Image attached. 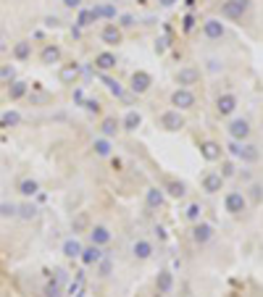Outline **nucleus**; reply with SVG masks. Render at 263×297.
<instances>
[{
  "mask_svg": "<svg viewBox=\"0 0 263 297\" xmlns=\"http://www.w3.org/2000/svg\"><path fill=\"white\" fill-rule=\"evenodd\" d=\"M171 103L176 105V111H187L195 105V95H192V89L190 87H179L176 92L171 95Z\"/></svg>",
  "mask_w": 263,
  "mask_h": 297,
  "instance_id": "7ed1b4c3",
  "label": "nucleus"
},
{
  "mask_svg": "<svg viewBox=\"0 0 263 297\" xmlns=\"http://www.w3.org/2000/svg\"><path fill=\"white\" fill-rule=\"evenodd\" d=\"M247 8H250V0H227V3L221 5V16L237 21L247 13Z\"/></svg>",
  "mask_w": 263,
  "mask_h": 297,
  "instance_id": "f03ea898",
  "label": "nucleus"
},
{
  "mask_svg": "<svg viewBox=\"0 0 263 297\" xmlns=\"http://www.w3.org/2000/svg\"><path fill=\"white\" fill-rule=\"evenodd\" d=\"M87 111L98 113V111H100V103H98V100H87Z\"/></svg>",
  "mask_w": 263,
  "mask_h": 297,
  "instance_id": "c03bdc74",
  "label": "nucleus"
},
{
  "mask_svg": "<svg viewBox=\"0 0 263 297\" xmlns=\"http://www.w3.org/2000/svg\"><path fill=\"white\" fill-rule=\"evenodd\" d=\"M158 3H161V5H164V8H171V5L176 3V0H158Z\"/></svg>",
  "mask_w": 263,
  "mask_h": 297,
  "instance_id": "de8ad7c7",
  "label": "nucleus"
},
{
  "mask_svg": "<svg viewBox=\"0 0 263 297\" xmlns=\"http://www.w3.org/2000/svg\"><path fill=\"white\" fill-rule=\"evenodd\" d=\"M200 153H203L205 161H219V158H221V145H216V142H203V145H200Z\"/></svg>",
  "mask_w": 263,
  "mask_h": 297,
  "instance_id": "6ab92c4d",
  "label": "nucleus"
},
{
  "mask_svg": "<svg viewBox=\"0 0 263 297\" xmlns=\"http://www.w3.org/2000/svg\"><path fill=\"white\" fill-rule=\"evenodd\" d=\"M229 137H231L234 142H245L247 137H250V124H247L245 119H234V121L229 124Z\"/></svg>",
  "mask_w": 263,
  "mask_h": 297,
  "instance_id": "39448f33",
  "label": "nucleus"
},
{
  "mask_svg": "<svg viewBox=\"0 0 263 297\" xmlns=\"http://www.w3.org/2000/svg\"><path fill=\"white\" fill-rule=\"evenodd\" d=\"M156 50L164 53V50H166V40H158V42H156Z\"/></svg>",
  "mask_w": 263,
  "mask_h": 297,
  "instance_id": "49530a36",
  "label": "nucleus"
},
{
  "mask_svg": "<svg viewBox=\"0 0 263 297\" xmlns=\"http://www.w3.org/2000/svg\"><path fill=\"white\" fill-rule=\"evenodd\" d=\"M211 237H213V226L211 224H200V221H197V224L192 226V239H195L197 245H205Z\"/></svg>",
  "mask_w": 263,
  "mask_h": 297,
  "instance_id": "9d476101",
  "label": "nucleus"
},
{
  "mask_svg": "<svg viewBox=\"0 0 263 297\" xmlns=\"http://www.w3.org/2000/svg\"><path fill=\"white\" fill-rule=\"evenodd\" d=\"M203 34L208 37V40H221L224 37V24L219 19H208L203 24Z\"/></svg>",
  "mask_w": 263,
  "mask_h": 297,
  "instance_id": "f8f14e48",
  "label": "nucleus"
},
{
  "mask_svg": "<svg viewBox=\"0 0 263 297\" xmlns=\"http://www.w3.org/2000/svg\"><path fill=\"white\" fill-rule=\"evenodd\" d=\"M37 189H40V184H37L34 179H21V181H19V192L24 195V197L37 195Z\"/></svg>",
  "mask_w": 263,
  "mask_h": 297,
  "instance_id": "cd10ccee",
  "label": "nucleus"
},
{
  "mask_svg": "<svg viewBox=\"0 0 263 297\" xmlns=\"http://www.w3.org/2000/svg\"><path fill=\"white\" fill-rule=\"evenodd\" d=\"M61 3H64L66 8H79V5H82V0H61Z\"/></svg>",
  "mask_w": 263,
  "mask_h": 297,
  "instance_id": "37998d69",
  "label": "nucleus"
},
{
  "mask_svg": "<svg viewBox=\"0 0 263 297\" xmlns=\"http://www.w3.org/2000/svg\"><path fill=\"white\" fill-rule=\"evenodd\" d=\"M166 192L179 200V197H184V192H187V187H184L182 181H168V184H166Z\"/></svg>",
  "mask_w": 263,
  "mask_h": 297,
  "instance_id": "2f4dec72",
  "label": "nucleus"
},
{
  "mask_svg": "<svg viewBox=\"0 0 263 297\" xmlns=\"http://www.w3.org/2000/svg\"><path fill=\"white\" fill-rule=\"evenodd\" d=\"M100 40H103L105 45H119V42H121V29L116 27V24L103 27V32H100Z\"/></svg>",
  "mask_w": 263,
  "mask_h": 297,
  "instance_id": "dca6fc26",
  "label": "nucleus"
},
{
  "mask_svg": "<svg viewBox=\"0 0 263 297\" xmlns=\"http://www.w3.org/2000/svg\"><path fill=\"white\" fill-rule=\"evenodd\" d=\"M121 24H124V27H132V24H134V19H132L129 13H127V16H121Z\"/></svg>",
  "mask_w": 263,
  "mask_h": 297,
  "instance_id": "a18cd8bd",
  "label": "nucleus"
},
{
  "mask_svg": "<svg viewBox=\"0 0 263 297\" xmlns=\"http://www.w3.org/2000/svg\"><path fill=\"white\" fill-rule=\"evenodd\" d=\"M92 21H95V16H92V11H82V13H79V27H90Z\"/></svg>",
  "mask_w": 263,
  "mask_h": 297,
  "instance_id": "58836bf2",
  "label": "nucleus"
},
{
  "mask_svg": "<svg viewBox=\"0 0 263 297\" xmlns=\"http://www.w3.org/2000/svg\"><path fill=\"white\" fill-rule=\"evenodd\" d=\"M132 255H134L137 261H148V258L153 255V242H148V239H137L134 245H132Z\"/></svg>",
  "mask_w": 263,
  "mask_h": 297,
  "instance_id": "ddd939ff",
  "label": "nucleus"
},
{
  "mask_svg": "<svg viewBox=\"0 0 263 297\" xmlns=\"http://www.w3.org/2000/svg\"><path fill=\"white\" fill-rule=\"evenodd\" d=\"M197 79H200V71L195 66H184V68L176 71V82H179V87H192Z\"/></svg>",
  "mask_w": 263,
  "mask_h": 297,
  "instance_id": "6e6552de",
  "label": "nucleus"
},
{
  "mask_svg": "<svg viewBox=\"0 0 263 297\" xmlns=\"http://www.w3.org/2000/svg\"><path fill=\"white\" fill-rule=\"evenodd\" d=\"M64 255L66 258H79L82 255V245H79V239H66L64 242Z\"/></svg>",
  "mask_w": 263,
  "mask_h": 297,
  "instance_id": "bb28decb",
  "label": "nucleus"
},
{
  "mask_svg": "<svg viewBox=\"0 0 263 297\" xmlns=\"http://www.w3.org/2000/svg\"><path fill=\"white\" fill-rule=\"evenodd\" d=\"M90 11H92V16H95V21L100 16H105V19H113L116 16V8H113V5H95V8H90Z\"/></svg>",
  "mask_w": 263,
  "mask_h": 297,
  "instance_id": "7c9ffc66",
  "label": "nucleus"
},
{
  "mask_svg": "<svg viewBox=\"0 0 263 297\" xmlns=\"http://www.w3.org/2000/svg\"><path fill=\"white\" fill-rule=\"evenodd\" d=\"M16 208L19 205H13V203H3L0 205V216L3 218H16Z\"/></svg>",
  "mask_w": 263,
  "mask_h": 297,
  "instance_id": "c9c22d12",
  "label": "nucleus"
},
{
  "mask_svg": "<svg viewBox=\"0 0 263 297\" xmlns=\"http://www.w3.org/2000/svg\"><path fill=\"white\" fill-rule=\"evenodd\" d=\"M156 289H158V295H171V289H174V273L171 271H161L158 279H156Z\"/></svg>",
  "mask_w": 263,
  "mask_h": 297,
  "instance_id": "9b49d317",
  "label": "nucleus"
},
{
  "mask_svg": "<svg viewBox=\"0 0 263 297\" xmlns=\"http://www.w3.org/2000/svg\"><path fill=\"white\" fill-rule=\"evenodd\" d=\"M164 189H158V187H150L148 192H145V203H148V208H161L164 205Z\"/></svg>",
  "mask_w": 263,
  "mask_h": 297,
  "instance_id": "a211bd4d",
  "label": "nucleus"
},
{
  "mask_svg": "<svg viewBox=\"0 0 263 297\" xmlns=\"http://www.w3.org/2000/svg\"><path fill=\"white\" fill-rule=\"evenodd\" d=\"M100 129H103V137H116V132H119V124H116V119H105Z\"/></svg>",
  "mask_w": 263,
  "mask_h": 297,
  "instance_id": "473e14b6",
  "label": "nucleus"
},
{
  "mask_svg": "<svg viewBox=\"0 0 263 297\" xmlns=\"http://www.w3.org/2000/svg\"><path fill=\"white\" fill-rule=\"evenodd\" d=\"M40 58H42V63L53 66V63H58V58H61V50L56 48V45H48V48H42Z\"/></svg>",
  "mask_w": 263,
  "mask_h": 297,
  "instance_id": "b1692460",
  "label": "nucleus"
},
{
  "mask_svg": "<svg viewBox=\"0 0 263 297\" xmlns=\"http://www.w3.org/2000/svg\"><path fill=\"white\" fill-rule=\"evenodd\" d=\"M100 276H108V273H111V268H113V266H111V261H108V258H100Z\"/></svg>",
  "mask_w": 263,
  "mask_h": 297,
  "instance_id": "ea45409f",
  "label": "nucleus"
},
{
  "mask_svg": "<svg viewBox=\"0 0 263 297\" xmlns=\"http://www.w3.org/2000/svg\"><path fill=\"white\" fill-rule=\"evenodd\" d=\"M200 216H203V208H200L197 203H190V208H187V218L192 221V224H197Z\"/></svg>",
  "mask_w": 263,
  "mask_h": 297,
  "instance_id": "f704fd0d",
  "label": "nucleus"
},
{
  "mask_svg": "<svg viewBox=\"0 0 263 297\" xmlns=\"http://www.w3.org/2000/svg\"><path fill=\"white\" fill-rule=\"evenodd\" d=\"M105 85H108V89H111L116 97H121V95H124V89H121V85H119L116 79H105Z\"/></svg>",
  "mask_w": 263,
  "mask_h": 297,
  "instance_id": "4c0bfd02",
  "label": "nucleus"
},
{
  "mask_svg": "<svg viewBox=\"0 0 263 297\" xmlns=\"http://www.w3.org/2000/svg\"><path fill=\"white\" fill-rule=\"evenodd\" d=\"M224 208H227L231 216H237V213H242L247 208V200H245V195L242 192H229L227 195V200H224Z\"/></svg>",
  "mask_w": 263,
  "mask_h": 297,
  "instance_id": "423d86ee",
  "label": "nucleus"
},
{
  "mask_svg": "<svg viewBox=\"0 0 263 297\" xmlns=\"http://www.w3.org/2000/svg\"><path fill=\"white\" fill-rule=\"evenodd\" d=\"M153 85V79H150V74L148 71H134L132 74V92H137V95H142V92H148Z\"/></svg>",
  "mask_w": 263,
  "mask_h": 297,
  "instance_id": "0eeeda50",
  "label": "nucleus"
},
{
  "mask_svg": "<svg viewBox=\"0 0 263 297\" xmlns=\"http://www.w3.org/2000/svg\"><path fill=\"white\" fill-rule=\"evenodd\" d=\"M224 187V177H221V174H216V171H211V174H205V177H203V189H205V192H219V189Z\"/></svg>",
  "mask_w": 263,
  "mask_h": 297,
  "instance_id": "2eb2a0df",
  "label": "nucleus"
},
{
  "mask_svg": "<svg viewBox=\"0 0 263 297\" xmlns=\"http://www.w3.org/2000/svg\"><path fill=\"white\" fill-rule=\"evenodd\" d=\"M216 111L221 113V116H231V113L237 111V97L234 95H219V100H216Z\"/></svg>",
  "mask_w": 263,
  "mask_h": 297,
  "instance_id": "1a4fd4ad",
  "label": "nucleus"
},
{
  "mask_svg": "<svg viewBox=\"0 0 263 297\" xmlns=\"http://www.w3.org/2000/svg\"><path fill=\"white\" fill-rule=\"evenodd\" d=\"M45 297H61V287L58 284H48V287H45Z\"/></svg>",
  "mask_w": 263,
  "mask_h": 297,
  "instance_id": "a19ab883",
  "label": "nucleus"
},
{
  "mask_svg": "<svg viewBox=\"0 0 263 297\" xmlns=\"http://www.w3.org/2000/svg\"><path fill=\"white\" fill-rule=\"evenodd\" d=\"M95 68H100V71H111V68H116V56L113 53H100V56L95 58Z\"/></svg>",
  "mask_w": 263,
  "mask_h": 297,
  "instance_id": "aec40b11",
  "label": "nucleus"
},
{
  "mask_svg": "<svg viewBox=\"0 0 263 297\" xmlns=\"http://www.w3.org/2000/svg\"><path fill=\"white\" fill-rule=\"evenodd\" d=\"M121 124H124V129H127V132H134V129L142 124V116H140L137 111H129L127 116H124V121H121Z\"/></svg>",
  "mask_w": 263,
  "mask_h": 297,
  "instance_id": "393cba45",
  "label": "nucleus"
},
{
  "mask_svg": "<svg viewBox=\"0 0 263 297\" xmlns=\"http://www.w3.org/2000/svg\"><path fill=\"white\" fill-rule=\"evenodd\" d=\"M90 242L98 247H105L108 242H111V232L105 229V226H92L90 229Z\"/></svg>",
  "mask_w": 263,
  "mask_h": 297,
  "instance_id": "4468645a",
  "label": "nucleus"
},
{
  "mask_svg": "<svg viewBox=\"0 0 263 297\" xmlns=\"http://www.w3.org/2000/svg\"><path fill=\"white\" fill-rule=\"evenodd\" d=\"M82 263L84 266H95L100 258H103V250H100L98 245H90V247H82Z\"/></svg>",
  "mask_w": 263,
  "mask_h": 297,
  "instance_id": "f3484780",
  "label": "nucleus"
},
{
  "mask_svg": "<svg viewBox=\"0 0 263 297\" xmlns=\"http://www.w3.org/2000/svg\"><path fill=\"white\" fill-rule=\"evenodd\" d=\"M29 56H32V42L21 40V42L13 45V58H16V60H27Z\"/></svg>",
  "mask_w": 263,
  "mask_h": 297,
  "instance_id": "412c9836",
  "label": "nucleus"
},
{
  "mask_svg": "<svg viewBox=\"0 0 263 297\" xmlns=\"http://www.w3.org/2000/svg\"><path fill=\"white\" fill-rule=\"evenodd\" d=\"M92 148H95V155H100V158L111 155V140H108V137H98V140L92 142Z\"/></svg>",
  "mask_w": 263,
  "mask_h": 297,
  "instance_id": "a878e982",
  "label": "nucleus"
},
{
  "mask_svg": "<svg viewBox=\"0 0 263 297\" xmlns=\"http://www.w3.org/2000/svg\"><path fill=\"white\" fill-rule=\"evenodd\" d=\"M16 216L24 218V221H32L37 216V208H34L32 203H24V205H19V208H16Z\"/></svg>",
  "mask_w": 263,
  "mask_h": 297,
  "instance_id": "c85d7f7f",
  "label": "nucleus"
},
{
  "mask_svg": "<svg viewBox=\"0 0 263 297\" xmlns=\"http://www.w3.org/2000/svg\"><path fill=\"white\" fill-rule=\"evenodd\" d=\"M76 77H79V66L76 63H68L61 68V82H74Z\"/></svg>",
  "mask_w": 263,
  "mask_h": 297,
  "instance_id": "c756f323",
  "label": "nucleus"
},
{
  "mask_svg": "<svg viewBox=\"0 0 263 297\" xmlns=\"http://www.w3.org/2000/svg\"><path fill=\"white\" fill-rule=\"evenodd\" d=\"M161 126L166 129V132H179V129L184 126V119H182V113L179 111H166L164 116H161Z\"/></svg>",
  "mask_w": 263,
  "mask_h": 297,
  "instance_id": "20e7f679",
  "label": "nucleus"
},
{
  "mask_svg": "<svg viewBox=\"0 0 263 297\" xmlns=\"http://www.w3.org/2000/svg\"><path fill=\"white\" fill-rule=\"evenodd\" d=\"M13 79H16V68H13V66H0V82L11 85Z\"/></svg>",
  "mask_w": 263,
  "mask_h": 297,
  "instance_id": "72a5a7b5",
  "label": "nucleus"
},
{
  "mask_svg": "<svg viewBox=\"0 0 263 297\" xmlns=\"http://www.w3.org/2000/svg\"><path fill=\"white\" fill-rule=\"evenodd\" d=\"M221 177L224 179H227V177H234V166H231V163H224L221 166Z\"/></svg>",
  "mask_w": 263,
  "mask_h": 297,
  "instance_id": "79ce46f5",
  "label": "nucleus"
},
{
  "mask_svg": "<svg viewBox=\"0 0 263 297\" xmlns=\"http://www.w3.org/2000/svg\"><path fill=\"white\" fill-rule=\"evenodd\" d=\"M87 224H90L87 213H79V216L74 218V232H82V229H87Z\"/></svg>",
  "mask_w": 263,
  "mask_h": 297,
  "instance_id": "e433bc0d",
  "label": "nucleus"
},
{
  "mask_svg": "<svg viewBox=\"0 0 263 297\" xmlns=\"http://www.w3.org/2000/svg\"><path fill=\"white\" fill-rule=\"evenodd\" d=\"M24 95H27V82L13 79L11 85H8V97H11V100H21Z\"/></svg>",
  "mask_w": 263,
  "mask_h": 297,
  "instance_id": "5701e85b",
  "label": "nucleus"
},
{
  "mask_svg": "<svg viewBox=\"0 0 263 297\" xmlns=\"http://www.w3.org/2000/svg\"><path fill=\"white\" fill-rule=\"evenodd\" d=\"M19 124H21V113L19 111H5L3 116H0V126H3V129L19 126Z\"/></svg>",
  "mask_w": 263,
  "mask_h": 297,
  "instance_id": "4be33fe9",
  "label": "nucleus"
},
{
  "mask_svg": "<svg viewBox=\"0 0 263 297\" xmlns=\"http://www.w3.org/2000/svg\"><path fill=\"white\" fill-rule=\"evenodd\" d=\"M227 150L237 158V161H242V163H258V158H261L258 148H255V145H250V142L242 145V142H234V140H231V142L227 145Z\"/></svg>",
  "mask_w": 263,
  "mask_h": 297,
  "instance_id": "f257e3e1",
  "label": "nucleus"
}]
</instances>
